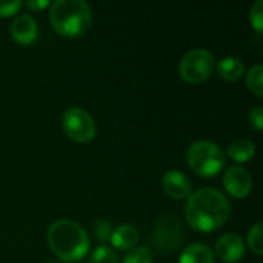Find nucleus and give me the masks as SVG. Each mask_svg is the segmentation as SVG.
<instances>
[{
  "label": "nucleus",
  "mask_w": 263,
  "mask_h": 263,
  "mask_svg": "<svg viewBox=\"0 0 263 263\" xmlns=\"http://www.w3.org/2000/svg\"><path fill=\"white\" fill-rule=\"evenodd\" d=\"M231 216V203L223 193L214 188H202L186 199L185 219L188 225L200 233L222 228Z\"/></svg>",
  "instance_id": "obj_1"
},
{
  "label": "nucleus",
  "mask_w": 263,
  "mask_h": 263,
  "mask_svg": "<svg viewBox=\"0 0 263 263\" xmlns=\"http://www.w3.org/2000/svg\"><path fill=\"white\" fill-rule=\"evenodd\" d=\"M51 251L63 262H79L89 253L88 233L69 219L55 220L46 234Z\"/></svg>",
  "instance_id": "obj_2"
},
{
  "label": "nucleus",
  "mask_w": 263,
  "mask_h": 263,
  "mask_svg": "<svg viewBox=\"0 0 263 263\" xmlns=\"http://www.w3.org/2000/svg\"><path fill=\"white\" fill-rule=\"evenodd\" d=\"M51 26L65 37H79L88 31L92 12L85 0H55L49 8Z\"/></svg>",
  "instance_id": "obj_3"
},
{
  "label": "nucleus",
  "mask_w": 263,
  "mask_h": 263,
  "mask_svg": "<svg viewBox=\"0 0 263 263\" xmlns=\"http://www.w3.org/2000/svg\"><path fill=\"white\" fill-rule=\"evenodd\" d=\"M186 162L197 176L214 177L225 168V153L211 140H197L190 145Z\"/></svg>",
  "instance_id": "obj_4"
},
{
  "label": "nucleus",
  "mask_w": 263,
  "mask_h": 263,
  "mask_svg": "<svg viewBox=\"0 0 263 263\" xmlns=\"http://www.w3.org/2000/svg\"><path fill=\"white\" fill-rule=\"evenodd\" d=\"M214 66H216V59L208 49L194 48L180 59L179 72L185 82L191 85H197L205 82L213 74Z\"/></svg>",
  "instance_id": "obj_5"
},
{
  "label": "nucleus",
  "mask_w": 263,
  "mask_h": 263,
  "mask_svg": "<svg viewBox=\"0 0 263 263\" xmlns=\"http://www.w3.org/2000/svg\"><path fill=\"white\" fill-rule=\"evenodd\" d=\"M151 242L162 254H170L180 248L183 243V228L179 219L171 214L162 216L154 225Z\"/></svg>",
  "instance_id": "obj_6"
},
{
  "label": "nucleus",
  "mask_w": 263,
  "mask_h": 263,
  "mask_svg": "<svg viewBox=\"0 0 263 263\" xmlns=\"http://www.w3.org/2000/svg\"><path fill=\"white\" fill-rule=\"evenodd\" d=\"M62 126L65 134L79 143H86L91 142L96 137L97 128H96V122L91 117L89 112H86L82 108L72 106L68 108L63 116H62Z\"/></svg>",
  "instance_id": "obj_7"
},
{
  "label": "nucleus",
  "mask_w": 263,
  "mask_h": 263,
  "mask_svg": "<svg viewBox=\"0 0 263 263\" xmlns=\"http://www.w3.org/2000/svg\"><path fill=\"white\" fill-rule=\"evenodd\" d=\"M223 186L230 196L245 199L253 190V177L243 166H230L223 173Z\"/></svg>",
  "instance_id": "obj_8"
},
{
  "label": "nucleus",
  "mask_w": 263,
  "mask_h": 263,
  "mask_svg": "<svg viewBox=\"0 0 263 263\" xmlns=\"http://www.w3.org/2000/svg\"><path fill=\"white\" fill-rule=\"evenodd\" d=\"M162 188L165 194L174 200H185L191 196V191H193L190 177L177 170H170L163 174Z\"/></svg>",
  "instance_id": "obj_9"
},
{
  "label": "nucleus",
  "mask_w": 263,
  "mask_h": 263,
  "mask_svg": "<svg viewBox=\"0 0 263 263\" xmlns=\"http://www.w3.org/2000/svg\"><path fill=\"white\" fill-rule=\"evenodd\" d=\"M216 256L225 263L239 262L245 256V242L236 233H227L216 242Z\"/></svg>",
  "instance_id": "obj_10"
},
{
  "label": "nucleus",
  "mask_w": 263,
  "mask_h": 263,
  "mask_svg": "<svg viewBox=\"0 0 263 263\" xmlns=\"http://www.w3.org/2000/svg\"><path fill=\"white\" fill-rule=\"evenodd\" d=\"M9 31L12 40L17 42L18 45H31L37 39L39 26L34 17H31L29 14H20L12 20Z\"/></svg>",
  "instance_id": "obj_11"
},
{
  "label": "nucleus",
  "mask_w": 263,
  "mask_h": 263,
  "mask_svg": "<svg viewBox=\"0 0 263 263\" xmlns=\"http://www.w3.org/2000/svg\"><path fill=\"white\" fill-rule=\"evenodd\" d=\"M109 242L116 250H133L139 242V231L133 225H120L111 231Z\"/></svg>",
  "instance_id": "obj_12"
},
{
  "label": "nucleus",
  "mask_w": 263,
  "mask_h": 263,
  "mask_svg": "<svg viewBox=\"0 0 263 263\" xmlns=\"http://www.w3.org/2000/svg\"><path fill=\"white\" fill-rule=\"evenodd\" d=\"M179 263H214V251L205 243H193L182 251Z\"/></svg>",
  "instance_id": "obj_13"
},
{
  "label": "nucleus",
  "mask_w": 263,
  "mask_h": 263,
  "mask_svg": "<svg viewBox=\"0 0 263 263\" xmlns=\"http://www.w3.org/2000/svg\"><path fill=\"white\" fill-rule=\"evenodd\" d=\"M227 154L237 163H247L256 156V145L248 139H237L230 143Z\"/></svg>",
  "instance_id": "obj_14"
},
{
  "label": "nucleus",
  "mask_w": 263,
  "mask_h": 263,
  "mask_svg": "<svg viewBox=\"0 0 263 263\" xmlns=\"http://www.w3.org/2000/svg\"><path fill=\"white\" fill-rule=\"evenodd\" d=\"M217 74L227 80V82H236L242 77L243 71H245V66H243V62L239 59V57H234V55H230V57H225L222 59L219 63H217Z\"/></svg>",
  "instance_id": "obj_15"
},
{
  "label": "nucleus",
  "mask_w": 263,
  "mask_h": 263,
  "mask_svg": "<svg viewBox=\"0 0 263 263\" xmlns=\"http://www.w3.org/2000/svg\"><path fill=\"white\" fill-rule=\"evenodd\" d=\"M263 66L262 65H254L250 68L247 74V88L257 97L263 96Z\"/></svg>",
  "instance_id": "obj_16"
},
{
  "label": "nucleus",
  "mask_w": 263,
  "mask_h": 263,
  "mask_svg": "<svg viewBox=\"0 0 263 263\" xmlns=\"http://www.w3.org/2000/svg\"><path fill=\"white\" fill-rule=\"evenodd\" d=\"M122 263H153V251L148 247H134L128 251Z\"/></svg>",
  "instance_id": "obj_17"
},
{
  "label": "nucleus",
  "mask_w": 263,
  "mask_h": 263,
  "mask_svg": "<svg viewBox=\"0 0 263 263\" xmlns=\"http://www.w3.org/2000/svg\"><path fill=\"white\" fill-rule=\"evenodd\" d=\"M248 247L250 250L257 254V256H262L263 254V236H262V223L257 222L250 231H248Z\"/></svg>",
  "instance_id": "obj_18"
},
{
  "label": "nucleus",
  "mask_w": 263,
  "mask_h": 263,
  "mask_svg": "<svg viewBox=\"0 0 263 263\" xmlns=\"http://www.w3.org/2000/svg\"><path fill=\"white\" fill-rule=\"evenodd\" d=\"M91 263H119V257L109 247L100 245L92 251Z\"/></svg>",
  "instance_id": "obj_19"
},
{
  "label": "nucleus",
  "mask_w": 263,
  "mask_h": 263,
  "mask_svg": "<svg viewBox=\"0 0 263 263\" xmlns=\"http://www.w3.org/2000/svg\"><path fill=\"white\" fill-rule=\"evenodd\" d=\"M250 22L257 34L263 32V0H257L250 9Z\"/></svg>",
  "instance_id": "obj_20"
},
{
  "label": "nucleus",
  "mask_w": 263,
  "mask_h": 263,
  "mask_svg": "<svg viewBox=\"0 0 263 263\" xmlns=\"http://www.w3.org/2000/svg\"><path fill=\"white\" fill-rule=\"evenodd\" d=\"M23 6L22 0H12V2H0V17H11L15 12L20 11Z\"/></svg>",
  "instance_id": "obj_21"
},
{
  "label": "nucleus",
  "mask_w": 263,
  "mask_h": 263,
  "mask_svg": "<svg viewBox=\"0 0 263 263\" xmlns=\"http://www.w3.org/2000/svg\"><path fill=\"white\" fill-rule=\"evenodd\" d=\"M94 234L102 242L109 240V236H111V225H109V222H106V220H97L96 225H94Z\"/></svg>",
  "instance_id": "obj_22"
},
{
  "label": "nucleus",
  "mask_w": 263,
  "mask_h": 263,
  "mask_svg": "<svg viewBox=\"0 0 263 263\" xmlns=\"http://www.w3.org/2000/svg\"><path fill=\"white\" fill-rule=\"evenodd\" d=\"M248 120L250 125L256 129V131H262L263 129V108L262 106H254L250 114H248Z\"/></svg>",
  "instance_id": "obj_23"
},
{
  "label": "nucleus",
  "mask_w": 263,
  "mask_h": 263,
  "mask_svg": "<svg viewBox=\"0 0 263 263\" xmlns=\"http://www.w3.org/2000/svg\"><path fill=\"white\" fill-rule=\"evenodd\" d=\"M31 11H39V9H45L48 6H51V2L48 0H29L25 3Z\"/></svg>",
  "instance_id": "obj_24"
}]
</instances>
